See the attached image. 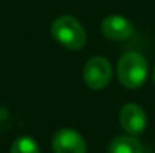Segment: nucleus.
<instances>
[{
    "mask_svg": "<svg viewBox=\"0 0 155 153\" xmlns=\"http://www.w3.org/2000/svg\"><path fill=\"white\" fill-rule=\"evenodd\" d=\"M51 35L68 50H80L86 44V32L83 26L71 15H62L53 23Z\"/></svg>",
    "mask_w": 155,
    "mask_h": 153,
    "instance_id": "f03ea898",
    "label": "nucleus"
},
{
    "mask_svg": "<svg viewBox=\"0 0 155 153\" xmlns=\"http://www.w3.org/2000/svg\"><path fill=\"white\" fill-rule=\"evenodd\" d=\"M54 153H86L84 138L74 129H60L53 137Z\"/></svg>",
    "mask_w": 155,
    "mask_h": 153,
    "instance_id": "39448f33",
    "label": "nucleus"
},
{
    "mask_svg": "<svg viewBox=\"0 0 155 153\" xmlns=\"http://www.w3.org/2000/svg\"><path fill=\"white\" fill-rule=\"evenodd\" d=\"M117 78L119 83L127 89H139L145 84L148 78V62L136 51L124 54L117 63Z\"/></svg>",
    "mask_w": 155,
    "mask_h": 153,
    "instance_id": "f257e3e1",
    "label": "nucleus"
},
{
    "mask_svg": "<svg viewBox=\"0 0 155 153\" xmlns=\"http://www.w3.org/2000/svg\"><path fill=\"white\" fill-rule=\"evenodd\" d=\"M108 153H143V149L133 135H119L110 143Z\"/></svg>",
    "mask_w": 155,
    "mask_h": 153,
    "instance_id": "0eeeda50",
    "label": "nucleus"
},
{
    "mask_svg": "<svg viewBox=\"0 0 155 153\" xmlns=\"http://www.w3.org/2000/svg\"><path fill=\"white\" fill-rule=\"evenodd\" d=\"M154 83H155V69H154Z\"/></svg>",
    "mask_w": 155,
    "mask_h": 153,
    "instance_id": "1a4fd4ad",
    "label": "nucleus"
},
{
    "mask_svg": "<svg viewBox=\"0 0 155 153\" xmlns=\"http://www.w3.org/2000/svg\"><path fill=\"white\" fill-rule=\"evenodd\" d=\"M11 153H41L38 143L30 138V137H20L17 138L12 146H11Z\"/></svg>",
    "mask_w": 155,
    "mask_h": 153,
    "instance_id": "6e6552de",
    "label": "nucleus"
},
{
    "mask_svg": "<svg viewBox=\"0 0 155 153\" xmlns=\"http://www.w3.org/2000/svg\"><path fill=\"white\" fill-rule=\"evenodd\" d=\"M101 30H103L104 36L111 41H125L133 35L134 27L131 21H128L127 18L120 15H111L103 21Z\"/></svg>",
    "mask_w": 155,
    "mask_h": 153,
    "instance_id": "423d86ee",
    "label": "nucleus"
},
{
    "mask_svg": "<svg viewBox=\"0 0 155 153\" xmlns=\"http://www.w3.org/2000/svg\"><path fill=\"white\" fill-rule=\"evenodd\" d=\"M83 78H84V83L91 89H95V90L104 89L111 80V65H110V62L101 56L92 57L84 65Z\"/></svg>",
    "mask_w": 155,
    "mask_h": 153,
    "instance_id": "7ed1b4c3",
    "label": "nucleus"
},
{
    "mask_svg": "<svg viewBox=\"0 0 155 153\" xmlns=\"http://www.w3.org/2000/svg\"><path fill=\"white\" fill-rule=\"evenodd\" d=\"M119 120H120V125L125 129V132H128L133 137L140 135L146 129V125H148L146 113L137 104H127L120 110Z\"/></svg>",
    "mask_w": 155,
    "mask_h": 153,
    "instance_id": "20e7f679",
    "label": "nucleus"
}]
</instances>
